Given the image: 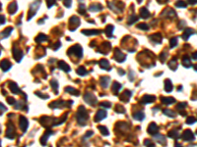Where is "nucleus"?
Returning <instances> with one entry per match:
<instances>
[{"label":"nucleus","mask_w":197,"mask_h":147,"mask_svg":"<svg viewBox=\"0 0 197 147\" xmlns=\"http://www.w3.org/2000/svg\"><path fill=\"white\" fill-rule=\"evenodd\" d=\"M87 117H88V115H87L85 109L83 108V107H80L78 113H77V120H78V123L84 125L86 120H87Z\"/></svg>","instance_id":"obj_1"},{"label":"nucleus","mask_w":197,"mask_h":147,"mask_svg":"<svg viewBox=\"0 0 197 147\" xmlns=\"http://www.w3.org/2000/svg\"><path fill=\"white\" fill-rule=\"evenodd\" d=\"M194 133L191 131L190 129H186L184 132L182 133V139L185 141H191L194 140Z\"/></svg>","instance_id":"obj_2"},{"label":"nucleus","mask_w":197,"mask_h":147,"mask_svg":"<svg viewBox=\"0 0 197 147\" xmlns=\"http://www.w3.org/2000/svg\"><path fill=\"white\" fill-rule=\"evenodd\" d=\"M194 33V31L192 30V29H185L184 32H183V34H182V38L184 39V40H187V39L190 37L191 34H193Z\"/></svg>","instance_id":"obj_3"},{"label":"nucleus","mask_w":197,"mask_h":147,"mask_svg":"<svg viewBox=\"0 0 197 147\" xmlns=\"http://www.w3.org/2000/svg\"><path fill=\"white\" fill-rule=\"evenodd\" d=\"M124 55L121 53L119 50H117L116 49V51H115V59L116 60V61H118V62H122L123 60H124Z\"/></svg>","instance_id":"obj_4"},{"label":"nucleus","mask_w":197,"mask_h":147,"mask_svg":"<svg viewBox=\"0 0 197 147\" xmlns=\"http://www.w3.org/2000/svg\"><path fill=\"white\" fill-rule=\"evenodd\" d=\"M106 116H107V113H106L105 111H99L95 117L96 122H99L101 121V120H102L103 118H106Z\"/></svg>","instance_id":"obj_5"},{"label":"nucleus","mask_w":197,"mask_h":147,"mask_svg":"<svg viewBox=\"0 0 197 147\" xmlns=\"http://www.w3.org/2000/svg\"><path fill=\"white\" fill-rule=\"evenodd\" d=\"M157 131H158V127L156 126V124L152 123V124L149 126V128H148V132L150 134H155Z\"/></svg>","instance_id":"obj_6"},{"label":"nucleus","mask_w":197,"mask_h":147,"mask_svg":"<svg viewBox=\"0 0 197 147\" xmlns=\"http://www.w3.org/2000/svg\"><path fill=\"white\" fill-rule=\"evenodd\" d=\"M161 101L164 103V104H167V105L175 102L174 98H172V97H162V98H161Z\"/></svg>","instance_id":"obj_7"},{"label":"nucleus","mask_w":197,"mask_h":147,"mask_svg":"<svg viewBox=\"0 0 197 147\" xmlns=\"http://www.w3.org/2000/svg\"><path fill=\"white\" fill-rule=\"evenodd\" d=\"M165 90L167 92H171L172 90V83L170 79H165Z\"/></svg>","instance_id":"obj_8"},{"label":"nucleus","mask_w":197,"mask_h":147,"mask_svg":"<svg viewBox=\"0 0 197 147\" xmlns=\"http://www.w3.org/2000/svg\"><path fill=\"white\" fill-rule=\"evenodd\" d=\"M89 95L90 98H88L87 96L85 95V97H84V99H85V101L87 103H89V104H91V105H93V104H95L96 102H97V99H96V97H94L93 95H91V94H88Z\"/></svg>","instance_id":"obj_9"},{"label":"nucleus","mask_w":197,"mask_h":147,"mask_svg":"<svg viewBox=\"0 0 197 147\" xmlns=\"http://www.w3.org/2000/svg\"><path fill=\"white\" fill-rule=\"evenodd\" d=\"M169 67L172 69V71H175L178 69V61H177V59H172L170 61V63H169Z\"/></svg>","instance_id":"obj_10"},{"label":"nucleus","mask_w":197,"mask_h":147,"mask_svg":"<svg viewBox=\"0 0 197 147\" xmlns=\"http://www.w3.org/2000/svg\"><path fill=\"white\" fill-rule=\"evenodd\" d=\"M182 65H183L184 67H186V68H189V67L191 66L190 59L187 57V56H184L183 59H182Z\"/></svg>","instance_id":"obj_11"},{"label":"nucleus","mask_w":197,"mask_h":147,"mask_svg":"<svg viewBox=\"0 0 197 147\" xmlns=\"http://www.w3.org/2000/svg\"><path fill=\"white\" fill-rule=\"evenodd\" d=\"M58 65H59V68L64 70L65 72H69L70 71V68L68 67V65L66 64L65 62H63V61H60V62L58 63Z\"/></svg>","instance_id":"obj_12"},{"label":"nucleus","mask_w":197,"mask_h":147,"mask_svg":"<svg viewBox=\"0 0 197 147\" xmlns=\"http://www.w3.org/2000/svg\"><path fill=\"white\" fill-rule=\"evenodd\" d=\"M151 39H153L155 42H157V43H160L161 41H162V35L161 34H159V33H157V34H154V35H152L151 37H150Z\"/></svg>","instance_id":"obj_13"},{"label":"nucleus","mask_w":197,"mask_h":147,"mask_svg":"<svg viewBox=\"0 0 197 147\" xmlns=\"http://www.w3.org/2000/svg\"><path fill=\"white\" fill-rule=\"evenodd\" d=\"M140 16L142 18H148L150 16V14H149V12H148V10H147L146 8H142L140 10Z\"/></svg>","instance_id":"obj_14"},{"label":"nucleus","mask_w":197,"mask_h":147,"mask_svg":"<svg viewBox=\"0 0 197 147\" xmlns=\"http://www.w3.org/2000/svg\"><path fill=\"white\" fill-rule=\"evenodd\" d=\"M154 100H155V97H154V96H144L143 99H142V102L150 103V102H153Z\"/></svg>","instance_id":"obj_15"},{"label":"nucleus","mask_w":197,"mask_h":147,"mask_svg":"<svg viewBox=\"0 0 197 147\" xmlns=\"http://www.w3.org/2000/svg\"><path fill=\"white\" fill-rule=\"evenodd\" d=\"M175 6L178 7V8H185V7L187 6V4H186V2H185V1L179 0V1H178V2L175 3Z\"/></svg>","instance_id":"obj_16"},{"label":"nucleus","mask_w":197,"mask_h":147,"mask_svg":"<svg viewBox=\"0 0 197 147\" xmlns=\"http://www.w3.org/2000/svg\"><path fill=\"white\" fill-rule=\"evenodd\" d=\"M169 136H170V137H172V138H178V130H175V129H172V130H171V131L169 132Z\"/></svg>","instance_id":"obj_17"},{"label":"nucleus","mask_w":197,"mask_h":147,"mask_svg":"<svg viewBox=\"0 0 197 147\" xmlns=\"http://www.w3.org/2000/svg\"><path fill=\"white\" fill-rule=\"evenodd\" d=\"M100 65H101V67H102V69H108L109 70V67H108V62L107 60H101V62H100Z\"/></svg>","instance_id":"obj_18"},{"label":"nucleus","mask_w":197,"mask_h":147,"mask_svg":"<svg viewBox=\"0 0 197 147\" xmlns=\"http://www.w3.org/2000/svg\"><path fill=\"white\" fill-rule=\"evenodd\" d=\"M83 33L87 34V35H93V34H98L100 33V31H83Z\"/></svg>","instance_id":"obj_19"},{"label":"nucleus","mask_w":197,"mask_h":147,"mask_svg":"<svg viewBox=\"0 0 197 147\" xmlns=\"http://www.w3.org/2000/svg\"><path fill=\"white\" fill-rule=\"evenodd\" d=\"M120 88H121L120 84H119L118 83H115V84H113V92H115V94L118 93V91L120 90Z\"/></svg>","instance_id":"obj_20"},{"label":"nucleus","mask_w":197,"mask_h":147,"mask_svg":"<svg viewBox=\"0 0 197 147\" xmlns=\"http://www.w3.org/2000/svg\"><path fill=\"white\" fill-rule=\"evenodd\" d=\"M178 45V38L177 37H172L171 40H170V46L173 48L174 46H177Z\"/></svg>","instance_id":"obj_21"},{"label":"nucleus","mask_w":197,"mask_h":147,"mask_svg":"<svg viewBox=\"0 0 197 147\" xmlns=\"http://www.w3.org/2000/svg\"><path fill=\"white\" fill-rule=\"evenodd\" d=\"M101 84L102 85V87H107L108 84V77H102L101 79Z\"/></svg>","instance_id":"obj_22"},{"label":"nucleus","mask_w":197,"mask_h":147,"mask_svg":"<svg viewBox=\"0 0 197 147\" xmlns=\"http://www.w3.org/2000/svg\"><path fill=\"white\" fill-rule=\"evenodd\" d=\"M22 119V121H21V127H22V129L23 130H25L26 129V127L28 126V122L26 120L25 118H21Z\"/></svg>","instance_id":"obj_23"},{"label":"nucleus","mask_w":197,"mask_h":147,"mask_svg":"<svg viewBox=\"0 0 197 147\" xmlns=\"http://www.w3.org/2000/svg\"><path fill=\"white\" fill-rule=\"evenodd\" d=\"M112 31H113V26H107L106 32H107V34H108V36H111V32H112Z\"/></svg>","instance_id":"obj_24"},{"label":"nucleus","mask_w":197,"mask_h":147,"mask_svg":"<svg viewBox=\"0 0 197 147\" xmlns=\"http://www.w3.org/2000/svg\"><path fill=\"white\" fill-rule=\"evenodd\" d=\"M77 73H78L79 75L83 76V75H86L87 71H86V69H85V68H83V67H80V68H79V69L77 70Z\"/></svg>","instance_id":"obj_25"},{"label":"nucleus","mask_w":197,"mask_h":147,"mask_svg":"<svg viewBox=\"0 0 197 147\" xmlns=\"http://www.w3.org/2000/svg\"><path fill=\"white\" fill-rule=\"evenodd\" d=\"M195 122H196V119H195L194 117H188V118H187V120H186V124L191 125V124H194Z\"/></svg>","instance_id":"obj_26"},{"label":"nucleus","mask_w":197,"mask_h":147,"mask_svg":"<svg viewBox=\"0 0 197 147\" xmlns=\"http://www.w3.org/2000/svg\"><path fill=\"white\" fill-rule=\"evenodd\" d=\"M164 113H165L167 116H170V117H172V118L175 117V114H174L172 111H171V110H165V111H164Z\"/></svg>","instance_id":"obj_27"},{"label":"nucleus","mask_w":197,"mask_h":147,"mask_svg":"<svg viewBox=\"0 0 197 147\" xmlns=\"http://www.w3.org/2000/svg\"><path fill=\"white\" fill-rule=\"evenodd\" d=\"M134 118L136 120H143L144 119V114L143 113H137V114L134 115Z\"/></svg>","instance_id":"obj_28"},{"label":"nucleus","mask_w":197,"mask_h":147,"mask_svg":"<svg viewBox=\"0 0 197 147\" xmlns=\"http://www.w3.org/2000/svg\"><path fill=\"white\" fill-rule=\"evenodd\" d=\"M99 128H100V130H101V132H102L103 135H107V134H108V129L105 128V127H99Z\"/></svg>","instance_id":"obj_29"},{"label":"nucleus","mask_w":197,"mask_h":147,"mask_svg":"<svg viewBox=\"0 0 197 147\" xmlns=\"http://www.w3.org/2000/svg\"><path fill=\"white\" fill-rule=\"evenodd\" d=\"M102 6L101 5H93V6L90 7V10L91 11H97V10H99V9H101Z\"/></svg>","instance_id":"obj_30"},{"label":"nucleus","mask_w":197,"mask_h":147,"mask_svg":"<svg viewBox=\"0 0 197 147\" xmlns=\"http://www.w3.org/2000/svg\"><path fill=\"white\" fill-rule=\"evenodd\" d=\"M66 91H68V92L72 93V94H76V95H78V94H79V92H78V91L74 90L73 88H71V87H67V88H66Z\"/></svg>","instance_id":"obj_31"},{"label":"nucleus","mask_w":197,"mask_h":147,"mask_svg":"<svg viewBox=\"0 0 197 147\" xmlns=\"http://www.w3.org/2000/svg\"><path fill=\"white\" fill-rule=\"evenodd\" d=\"M155 138H156V139H157V140H158V141H160L161 143H162V142H163L164 144H165V137H163V136H162V137H160V135H158V136H155Z\"/></svg>","instance_id":"obj_32"},{"label":"nucleus","mask_w":197,"mask_h":147,"mask_svg":"<svg viewBox=\"0 0 197 147\" xmlns=\"http://www.w3.org/2000/svg\"><path fill=\"white\" fill-rule=\"evenodd\" d=\"M186 105H187V104H186L185 102L179 103V104L178 105V110H181V109L185 108V107H186Z\"/></svg>","instance_id":"obj_33"},{"label":"nucleus","mask_w":197,"mask_h":147,"mask_svg":"<svg viewBox=\"0 0 197 147\" xmlns=\"http://www.w3.org/2000/svg\"><path fill=\"white\" fill-rule=\"evenodd\" d=\"M138 28L141 29V30H144V31L148 30V26H147L146 24H139V25H138Z\"/></svg>","instance_id":"obj_34"},{"label":"nucleus","mask_w":197,"mask_h":147,"mask_svg":"<svg viewBox=\"0 0 197 147\" xmlns=\"http://www.w3.org/2000/svg\"><path fill=\"white\" fill-rule=\"evenodd\" d=\"M46 38H47V37H46L45 35H44V34H40L38 37H37V41H38V42H39L40 40H45V39H46Z\"/></svg>","instance_id":"obj_35"},{"label":"nucleus","mask_w":197,"mask_h":147,"mask_svg":"<svg viewBox=\"0 0 197 147\" xmlns=\"http://www.w3.org/2000/svg\"><path fill=\"white\" fill-rule=\"evenodd\" d=\"M145 145H146V146H148V147H154V144H153V143L150 140H148V139H147V140H145Z\"/></svg>","instance_id":"obj_36"},{"label":"nucleus","mask_w":197,"mask_h":147,"mask_svg":"<svg viewBox=\"0 0 197 147\" xmlns=\"http://www.w3.org/2000/svg\"><path fill=\"white\" fill-rule=\"evenodd\" d=\"M130 19L131 20H129V24H133L134 22H136V21L138 20V18H137V17H135V16H133V17H131Z\"/></svg>","instance_id":"obj_37"},{"label":"nucleus","mask_w":197,"mask_h":147,"mask_svg":"<svg viewBox=\"0 0 197 147\" xmlns=\"http://www.w3.org/2000/svg\"><path fill=\"white\" fill-rule=\"evenodd\" d=\"M50 84L53 86V88L56 90V88H57V83H56V81H52L50 83Z\"/></svg>","instance_id":"obj_38"},{"label":"nucleus","mask_w":197,"mask_h":147,"mask_svg":"<svg viewBox=\"0 0 197 147\" xmlns=\"http://www.w3.org/2000/svg\"><path fill=\"white\" fill-rule=\"evenodd\" d=\"M165 57H167V53H163V55L161 54V61L164 63L165 61Z\"/></svg>","instance_id":"obj_39"},{"label":"nucleus","mask_w":197,"mask_h":147,"mask_svg":"<svg viewBox=\"0 0 197 147\" xmlns=\"http://www.w3.org/2000/svg\"><path fill=\"white\" fill-rule=\"evenodd\" d=\"M187 3H189L190 5H195L197 4V0H187Z\"/></svg>","instance_id":"obj_40"},{"label":"nucleus","mask_w":197,"mask_h":147,"mask_svg":"<svg viewBox=\"0 0 197 147\" xmlns=\"http://www.w3.org/2000/svg\"><path fill=\"white\" fill-rule=\"evenodd\" d=\"M101 106H103V107H108V108H109V107H110L109 103H107V102H102V103H101Z\"/></svg>","instance_id":"obj_41"},{"label":"nucleus","mask_w":197,"mask_h":147,"mask_svg":"<svg viewBox=\"0 0 197 147\" xmlns=\"http://www.w3.org/2000/svg\"><path fill=\"white\" fill-rule=\"evenodd\" d=\"M116 112H121V113H122V112H124V109L119 107V106H117V107H116Z\"/></svg>","instance_id":"obj_42"},{"label":"nucleus","mask_w":197,"mask_h":147,"mask_svg":"<svg viewBox=\"0 0 197 147\" xmlns=\"http://www.w3.org/2000/svg\"><path fill=\"white\" fill-rule=\"evenodd\" d=\"M192 59H193V60H197V52L192 53Z\"/></svg>","instance_id":"obj_43"},{"label":"nucleus","mask_w":197,"mask_h":147,"mask_svg":"<svg viewBox=\"0 0 197 147\" xmlns=\"http://www.w3.org/2000/svg\"><path fill=\"white\" fill-rule=\"evenodd\" d=\"M193 68H194V70L197 72V65H194V66H193Z\"/></svg>","instance_id":"obj_44"},{"label":"nucleus","mask_w":197,"mask_h":147,"mask_svg":"<svg viewBox=\"0 0 197 147\" xmlns=\"http://www.w3.org/2000/svg\"><path fill=\"white\" fill-rule=\"evenodd\" d=\"M174 147H182V146H180V145H178V143H177V145H175Z\"/></svg>","instance_id":"obj_45"}]
</instances>
